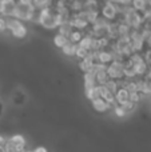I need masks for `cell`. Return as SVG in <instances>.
Wrapping results in <instances>:
<instances>
[{
	"instance_id": "obj_22",
	"label": "cell",
	"mask_w": 151,
	"mask_h": 152,
	"mask_svg": "<svg viewBox=\"0 0 151 152\" xmlns=\"http://www.w3.org/2000/svg\"><path fill=\"white\" fill-rule=\"evenodd\" d=\"M10 142H12L13 144H24V139H23V136H20V135L12 136V139H11Z\"/></svg>"
},
{
	"instance_id": "obj_20",
	"label": "cell",
	"mask_w": 151,
	"mask_h": 152,
	"mask_svg": "<svg viewBox=\"0 0 151 152\" xmlns=\"http://www.w3.org/2000/svg\"><path fill=\"white\" fill-rule=\"evenodd\" d=\"M143 96L142 94H139V92H133V94H128V100L130 102H133V103H138L139 100H141V97Z\"/></svg>"
},
{
	"instance_id": "obj_24",
	"label": "cell",
	"mask_w": 151,
	"mask_h": 152,
	"mask_svg": "<svg viewBox=\"0 0 151 152\" xmlns=\"http://www.w3.org/2000/svg\"><path fill=\"white\" fill-rule=\"evenodd\" d=\"M131 1H133V0H118L117 4H119V5H122V7H125V5H130Z\"/></svg>"
},
{
	"instance_id": "obj_13",
	"label": "cell",
	"mask_w": 151,
	"mask_h": 152,
	"mask_svg": "<svg viewBox=\"0 0 151 152\" xmlns=\"http://www.w3.org/2000/svg\"><path fill=\"white\" fill-rule=\"evenodd\" d=\"M84 35L82 34V31H78V29H72V32L68 35V42L74 43V44H78V43L82 40V37Z\"/></svg>"
},
{
	"instance_id": "obj_28",
	"label": "cell",
	"mask_w": 151,
	"mask_h": 152,
	"mask_svg": "<svg viewBox=\"0 0 151 152\" xmlns=\"http://www.w3.org/2000/svg\"><path fill=\"white\" fill-rule=\"evenodd\" d=\"M18 3H23V4H31L32 0H19Z\"/></svg>"
},
{
	"instance_id": "obj_12",
	"label": "cell",
	"mask_w": 151,
	"mask_h": 152,
	"mask_svg": "<svg viewBox=\"0 0 151 152\" xmlns=\"http://www.w3.org/2000/svg\"><path fill=\"white\" fill-rule=\"evenodd\" d=\"M76 48H78V44H74V43L68 42L63 48H62V52H63L66 56H75V53H76Z\"/></svg>"
},
{
	"instance_id": "obj_10",
	"label": "cell",
	"mask_w": 151,
	"mask_h": 152,
	"mask_svg": "<svg viewBox=\"0 0 151 152\" xmlns=\"http://www.w3.org/2000/svg\"><path fill=\"white\" fill-rule=\"evenodd\" d=\"M128 100V92L126 91L125 88H119L117 91V94H115V102L118 103V104H123L125 102H127Z\"/></svg>"
},
{
	"instance_id": "obj_32",
	"label": "cell",
	"mask_w": 151,
	"mask_h": 152,
	"mask_svg": "<svg viewBox=\"0 0 151 152\" xmlns=\"http://www.w3.org/2000/svg\"><path fill=\"white\" fill-rule=\"evenodd\" d=\"M0 152H5V151H4V148H0Z\"/></svg>"
},
{
	"instance_id": "obj_27",
	"label": "cell",
	"mask_w": 151,
	"mask_h": 152,
	"mask_svg": "<svg viewBox=\"0 0 151 152\" xmlns=\"http://www.w3.org/2000/svg\"><path fill=\"white\" fill-rule=\"evenodd\" d=\"M5 143H7V142H5V139H4V137H3V136H0V147H4V144H5Z\"/></svg>"
},
{
	"instance_id": "obj_23",
	"label": "cell",
	"mask_w": 151,
	"mask_h": 152,
	"mask_svg": "<svg viewBox=\"0 0 151 152\" xmlns=\"http://www.w3.org/2000/svg\"><path fill=\"white\" fill-rule=\"evenodd\" d=\"M114 111H115V115L117 116H119V118H123V116L126 115V112H125V110H123L120 105H117V107L114 108Z\"/></svg>"
},
{
	"instance_id": "obj_7",
	"label": "cell",
	"mask_w": 151,
	"mask_h": 152,
	"mask_svg": "<svg viewBox=\"0 0 151 152\" xmlns=\"http://www.w3.org/2000/svg\"><path fill=\"white\" fill-rule=\"evenodd\" d=\"M147 68H149V66H147V63L144 61V59L134 64V72H135L136 76H144L147 72Z\"/></svg>"
},
{
	"instance_id": "obj_16",
	"label": "cell",
	"mask_w": 151,
	"mask_h": 152,
	"mask_svg": "<svg viewBox=\"0 0 151 152\" xmlns=\"http://www.w3.org/2000/svg\"><path fill=\"white\" fill-rule=\"evenodd\" d=\"M68 43V39H67L66 36H63V35H60V34H58L55 37H54V44H55V47H58V48H63L64 45Z\"/></svg>"
},
{
	"instance_id": "obj_26",
	"label": "cell",
	"mask_w": 151,
	"mask_h": 152,
	"mask_svg": "<svg viewBox=\"0 0 151 152\" xmlns=\"http://www.w3.org/2000/svg\"><path fill=\"white\" fill-rule=\"evenodd\" d=\"M15 152H24V144H15Z\"/></svg>"
},
{
	"instance_id": "obj_8",
	"label": "cell",
	"mask_w": 151,
	"mask_h": 152,
	"mask_svg": "<svg viewBox=\"0 0 151 152\" xmlns=\"http://www.w3.org/2000/svg\"><path fill=\"white\" fill-rule=\"evenodd\" d=\"M92 40H94V37L91 36V35H84V36L82 37V40L78 43V47L83 48V50H86V51H88V52H90V51H91V45H92Z\"/></svg>"
},
{
	"instance_id": "obj_4",
	"label": "cell",
	"mask_w": 151,
	"mask_h": 152,
	"mask_svg": "<svg viewBox=\"0 0 151 152\" xmlns=\"http://www.w3.org/2000/svg\"><path fill=\"white\" fill-rule=\"evenodd\" d=\"M114 60L112 59V53L111 51H106V50H102L98 52V63H102V64H106L108 66V63Z\"/></svg>"
},
{
	"instance_id": "obj_2",
	"label": "cell",
	"mask_w": 151,
	"mask_h": 152,
	"mask_svg": "<svg viewBox=\"0 0 151 152\" xmlns=\"http://www.w3.org/2000/svg\"><path fill=\"white\" fill-rule=\"evenodd\" d=\"M120 10H122V5H118L115 3H110L107 1L106 4L102 7V15H103V19H106L107 21H111V20H115L119 15Z\"/></svg>"
},
{
	"instance_id": "obj_14",
	"label": "cell",
	"mask_w": 151,
	"mask_h": 152,
	"mask_svg": "<svg viewBox=\"0 0 151 152\" xmlns=\"http://www.w3.org/2000/svg\"><path fill=\"white\" fill-rule=\"evenodd\" d=\"M131 7L138 12H143L147 8V0H133L131 1Z\"/></svg>"
},
{
	"instance_id": "obj_5",
	"label": "cell",
	"mask_w": 151,
	"mask_h": 152,
	"mask_svg": "<svg viewBox=\"0 0 151 152\" xmlns=\"http://www.w3.org/2000/svg\"><path fill=\"white\" fill-rule=\"evenodd\" d=\"M92 107H94V110L98 111V112H104V111L108 110L110 104L106 102V100L102 99V97H98V99L92 100Z\"/></svg>"
},
{
	"instance_id": "obj_29",
	"label": "cell",
	"mask_w": 151,
	"mask_h": 152,
	"mask_svg": "<svg viewBox=\"0 0 151 152\" xmlns=\"http://www.w3.org/2000/svg\"><path fill=\"white\" fill-rule=\"evenodd\" d=\"M34 152H47V150H45V148H43V147H39V148H36Z\"/></svg>"
},
{
	"instance_id": "obj_30",
	"label": "cell",
	"mask_w": 151,
	"mask_h": 152,
	"mask_svg": "<svg viewBox=\"0 0 151 152\" xmlns=\"http://www.w3.org/2000/svg\"><path fill=\"white\" fill-rule=\"evenodd\" d=\"M3 7H4V3L0 1V15H1V12H3Z\"/></svg>"
},
{
	"instance_id": "obj_1",
	"label": "cell",
	"mask_w": 151,
	"mask_h": 152,
	"mask_svg": "<svg viewBox=\"0 0 151 152\" xmlns=\"http://www.w3.org/2000/svg\"><path fill=\"white\" fill-rule=\"evenodd\" d=\"M37 21H39V23L47 29L56 28L55 21H54V11H52V8L48 7V8H43V10H40Z\"/></svg>"
},
{
	"instance_id": "obj_11",
	"label": "cell",
	"mask_w": 151,
	"mask_h": 152,
	"mask_svg": "<svg viewBox=\"0 0 151 152\" xmlns=\"http://www.w3.org/2000/svg\"><path fill=\"white\" fill-rule=\"evenodd\" d=\"M27 34H28V29L24 24H20L18 28L12 31V36H15L16 39H24L27 36Z\"/></svg>"
},
{
	"instance_id": "obj_9",
	"label": "cell",
	"mask_w": 151,
	"mask_h": 152,
	"mask_svg": "<svg viewBox=\"0 0 151 152\" xmlns=\"http://www.w3.org/2000/svg\"><path fill=\"white\" fill-rule=\"evenodd\" d=\"M79 67H80V69H82L83 72H88V71H91V69L94 68V61H92V59L90 58V55H87L84 59L80 60Z\"/></svg>"
},
{
	"instance_id": "obj_18",
	"label": "cell",
	"mask_w": 151,
	"mask_h": 152,
	"mask_svg": "<svg viewBox=\"0 0 151 152\" xmlns=\"http://www.w3.org/2000/svg\"><path fill=\"white\" fill-rule=\"evenodd\" d=\"M86 96L88 97L90 100H94V99H98L99 97V91H98V86L92 87V88H88L86 89Z\"/></svg>"
},
{
	"instance_id": "obj_19",
	"label": "cell",
	"mask_w": 151,
	"mask_h": 152,
	"mask_svg": "<svg viewBox=\"0 0 151 152\" xmlns=\"http://www.w3.org/2000/svg\"><path fill=\"white\" fill-rule=\"evenodd\" d=\"M135 103H133V102H130V100H127V102H125L123 104H120V107L125 110V112L127 113V112H131V111L135 108Z\"/></svg>"
},
{
	"instance_id": "obj_25",
	"label": "cell",
	"mask_w": 151,
	"mask_h": 152,
	"mask_svg": "<svg viewBox=\"0 0 151 152\" xmlns=\"http://www.w3.org/2000/svg\"><path fill=\"white\" fill-rule=\"evenodd\" d=\"M4 29H7V27H5V18L0 16V31H4Z\"/></svg>"
},
{
	"instance_id": "obj_31",
	"label": "cell",
	"mask_w": 151,
	"mask_h": 152,
	"mask_svg": "<svg viewBox=\"0 0 151 152\" xmlns=\"http://www.w3.org/2000/svg\"><path fill=\"white\" fill-rule=\"evenodd\" d=\"M1 3H11V1H15V0H0Z\"/></svg>"
},
{
	"instance_id": "obj_3",
	"label": "cell",
	"mask_w": 151,
	"mask_h": 152,
	"mask_svg": "<svg viewBox=\"0 0 151 152\" xmlns=\"http://www.w3.org/2000/svg\"><path fill=\"white\" fill-rule=\"evenodd\" d=\"M107 75H108V79H112V80H122V79H125V75H123V63H120V61H111L107 66Z\"/></svg>"
},
{
	"instance_id": "obj_21",
	"label": "cell",
	"mask_w": 151,
	"mask_h": 152,
	"mask_svg": "<svg viewBox=\"0 0 151 152\" xmlns=\"http://www.w3.org/2000/svg\"><path fill=\"white\" fill-rule=\"evenodd\" d=\"M87 55H88V51L83 50V48H79V47L76 48V53H75V56H76V58L79 59V60H82V59H84Z\"/></svg>"
},
{
	"instance_id": "obj_17",
	"label": "cell",
	"mask_w": 151,
	"mask_h": 152,
	"mask_svg": "<svg viewBox=\"0 0 151 152\" xmlns=\"http://www.w3.org/2000/svg\"><path fill=\"white\" fill-rule=\"evenodd\" d=\"M104 86H106V88L108 89L110 92H111V94H117V91L118 89H119V86H118V81L117 80H112V79H108V80H107V83L104 84Z\"/></svg>"
},
{
	"instance_id": "obj_15",
	"label": "cell",
	"mask_w": 151,
	"mask_h": 152,
	"mask_svg": "<svg viewBox=\"0 0 151 152\" xmlns=\"http://www.w3.org/2000/svg\"><path fill=\"white\" fill-rule=\"evenodd\" d=\"M58 28H59V34H60V35H63V36H66L67 39H68V35L71 34V32H72V29H74V28H72V27H71V24L68 23V21H66V23H63V24H62V26H59Z\"/></svg>"
},
{
	"instance_id": "obj_6",
	"label": "cell",
	"mask_w": 151,
	"mask_h": 152,
	"mask_svg": "<svg viewBox=\"0 0 151 152\" xmlns=\"http://www.w3.org/2000/svg\"><path fill=\"white\" fill-rule=\"evenodd\" d=\"M95 86H96V80H95V72H94V69H91V71H88V72H84L86 89L92 88V87H95Z\"/></svg>"
}]
</instances>
